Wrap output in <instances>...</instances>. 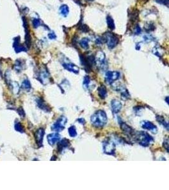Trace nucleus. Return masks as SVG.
<instances>
[{"instance_id":"29","label":"nucleus","mask_w":169,"mask_h":190,"mask_svg":"<svg viewBox=\"0 0 169 190\" xmlns=\"http://www.w3.org/2000/svg\"><path fill=\"white\" fill-rule=\"evenodd\" d=\"M15 129L17 131L19 132V133H24V127L22 126L20 122H16L15 124Z\"/></svg>"},{"instance_id":"31","label":"nucleus","mask_w":169,"mask_h":190,"mask_svg":"<svg viewBox=\"0 0 169 190\" xmlns=\"http://www.w3.org/2000/svg\"><path fill=\"white\" fill-rule=\"evenodd\" d=\"M32 24L35 28H37L41 25V21L37 18H34L32 20Z\"/></svg>"},{"instance_id":"32","label":"nucleus","mask_w":169,"mask_h":190,"mask_svg":"<svg viewBox=\"0 0 169 190\" xmlns=\"http://www.w3.org/2000/svg\"><path fill=\"white\" fill-rule=\"evenodd\" d=\"M155 1L159 4H162V5L167 6L168 5V0H155Z\"/></svg>"},{"instance_id":"12","label":"nucleus","mask_w":169,"mask_h":190,"mask_svg":"<svg viewBox=\"0 0 169 190\" xmlns=\"http://www.w3.org/2000/svg\"><path fill=\"white\" fill-rule=\"evenodd\" d=\"M116 88H114L115 90L120 92L121 95V98L122 100H129L130 98V95L129 93V91L122 85H119L118 86H115Z\"/></svg>"},{"instance_id":"3","label":"nucleus","mask_w":169,"mask_h":190,"mask_svg":"<svg viewBox=\"0 0 169 190\" xmlns=\"http://www.w3.org/2000/svg\"><path fill=\"white\" fill-rule=\"evenodd\" d=\"M67 123V119L66 117L63 115H61L58 119L51 126V129L59 133V132L62 131L64 129L65 125Z\"/></svg>"},{"instance_id":"20","label":"nucleus","mask_w":169,"mask_h":190,"mask_svg":"<svg viewBox=\"0 0 169 190\" xmlns=\"http://www.w3.org/2000/svg\"><path fill=\"white\" fill-rule=\"evenodd\" d=\"M98 94L99 96V98L104 100L106 98V97L107 96V90L106 88L104 86V85H101L98 88Z\"/></svg>"},{"instance_id":"22","label":"nucleus","mask_w":169,"mask_h":190,"mask_svg":"<svg viewBox=\"0 0 169 190\" xmlns=\"http://www.w3.org/2000/svg\"><path fill=\"white\" fill-rule=\"evenodd\" d=\"M156 121H158L160 124L163 125L165 128H166L167 130H168V122L165 121V119H164L163 116H160V115H156Z\"/></svg>"},{"instance_id":"1","label":"nucleus","mask_w":169,"mask_h":190,"mask_svg":"<svg viewBox=\"0 0 169 190\" xmlns=\"http://www.w3.org/2000/svg\"><path fill=\"white\" fill-rule=\"evenodd\" d=\"M108 122L106 114L103 110H98L91 115V122L94 127L103 128Z\"/></svg>"},{"instance_id":"24","label":"nucleus","mask_w":169,"mask_h":190,"mask_svg":"<svg viewBox=\"0 0 169 190\" xmlns=\"http://www.w3.org/2000/svg\"><path fill=\"white\" fill-rule=\"evenodd\" d=\"M22 88L24 89V90L27 91H29L31 90V84H30V81L28 79H25L22 83Z\"/></svg>"},{"instance_id":"33","label":"nucleus","mask_w":169,"mask_h":190,"mask_svg":"<svg viewBox=\"0 0 169 190\" xmlns=\"http://www.w3.org/2000/svg\"><path fill=\"white\" fill-rule=\"evenodd\" d=\"M163 146H164V148L166 149L167 152H168V139H164V141H163Z\"/></svg>"},{"instance_id":"15","label":"nucleus","mask_w":169,"mask_h":190,"mask_svg":"<svg viewBox=\"0 0 169 190\" xmlns=\"http://www.w3.org/2000/svg\"><path fill=\"white\" fill-rule=\"evenodd\" d=\"M57 143V149L60 153H61L63 151H64L66 148H68L70 146V141H69L68 139L66 138H63L61 140H60Z\"/></svg>"},{"instance_id":"17","label":"nucleus","mask_w":169,"mask_h":190,"mask_svg":"<svg viewBox=\"0 0 169 190\" xmlns=\"http://www.w3.org/2000/svg\"><path fill=\"white\" fill-rule=\"evenodd\" d=\"M111 108L113 114H118L122 108V103L117 100H113L111 102Z\"/></svg>"},{"instance_id":"34","label":"nucleus","mask_w":169,"mask_h":190,"mask_svg":"<svg viewBox=\"0 0 169 190\" xmlns=\"http://www.w3.org/2000/svg\"><path fill=\"white\" fill-rule=\"evenodd\" d=\"M17 111H18V113L19 114V115H20L21 116V117H22V118L25 117V112H24V110H23L22 108H19V109Z\"/></svg>"},{"instance_id":"18","label":"nucleus","mask_w":169,"mask_h":190,"mask_svg":"<svg viewBox=\"0 0 169 190\" xmlns=\"http://www.w3.org/2000/svg\"><path fill=\"white\" fill-rule=\"evenodd\" d=\"M83 87L87 91H91L92 89L94 88V84H93V81L91 80L89 76H86L83 79Z\"/></svg>"},{"instance_id":"21","label":"nucleus","mask_w":169,"mask_h":190,"mask_svg":"<svg viewBox=\"0 0 169 190\" xmlns=\"http://www.w3.org/2000/svg\"><path fill=\"white\" fill-rule=\"evenodd\" d=\"M14 47H15V52H16L17 53H19V52H26L27 51L26 48H25L24 46L20 45V43H19V41L17 40V39H15Z\"/></svg>"},{"instance_id":"19","label":"nucleus","mask_w":169,"mask_h":190,"mask_svg":"<svg viewBox=\"0 0 169 190\" xmlns=\"http://www.w3.org/2000/svg\"><path fill=\"white\" fill-rule=\"evenodd\" d=\"M36 103L37 107L41 108L42 110H43L46 112H50L51 111V108L41 98H37L36 100Z\"/></svg>"},{"instance_id":"5","label":"nucleus","mask_w":169,"mask_h":190,"mask_svg":"<svg viewBox=\"0 0 169 190\" xmlns=\"http://www.w3.org/2000/svg\"><path fill=\"white\" fill-rule=\"evenodd\" d=\"M80 61L81 64L84 67L86 72H89L91 71L92 67L94 64H95V59L94 57L92 55L85 57L84 55H80Z\"/></svg>"},{"instance_id":"8","label":"nucleus","mask_w":169,"mask_h":190,"mask_svg":"<svg viewBox=\"0 0 169 190\" xmlns=\"http://www.w3.org/2000/svg\"><path fill=\"white\" fill-rule=\"evenodd\" d=\"M120 72L117 71H108L105 73V82L111 85L115 81H117L120 78Z\"/></svg>"},{"instance_id":"16","label":"nucleus","mask_w":169,"mask_h":190,"mask_svg":"<svg viewBox=\"0 0 169 190\" xmlns=\"http://www.w3.org/2000/svg\"><path fill=\"white\" fill-rule=\"evenodd\" d=\"M62 65L65 69L71 72H73L74 73H78L79 72V68L77 67V66L70 62V61H63L62 63Z\"/></svg>"},{"instance_id":"36","label":"nucleus","mask_w":169,"mask_h":190,"mask_svg":"<svg viewBox=\"0 0 169 190\" xmlns=\"http://www.w3.org/2000/svg\"><path fill=\"white\" fill-rule=\"evenodd\" d=\"M143 39L145 42H150L152 40H153V37L151 36H144L143 37Z\"/></svg>"},{"instance_id":"14","label":"nucleus","mask_w":169,"mask_h":190,"mask_svg":"<svg viewBox=\"0 0 169 190\" xmlns=\"http://www.w3.org/2000/svg\"><path fill=\"white\" fill-rule=\"evenodd\" d=\"M45 134V131L43 128H39V129H37L35 133V139L37 145L39 147L42 146L43 145V138Z\"/></svg>"},{"instance_id":"40","label":"nucleus","mask_w":169,"mask_h":190,"mask_svg":"<svg viewBox=\"0 0 169 190\" xmlns=\"http://www.w3.org/2000/svg\"><path fill=\"white\" fill-rule=\"evenodd\" d=\"M165 100H166V102H167V103H168V96H167V98H165Z\"/></svg>"},{"instance_id":"39","label":"nucleus","mask_w":169,"mask_h":190,"mask_svg":"<svg viewBox=\"0 0 169 190\" xmlns=\"http://www.w3.org/2000/svg\"><path fill=\"white\" fill-rule=\"evenodd\" d=\"M77 121L80 123V124H85V123H86V121H85V120H84V119L82 118H80V119H79L77 120Z\"/></svg>"},{"instance_id":"28","label":"nucleus","mask_w":169,"mask_h":190,"mask_svg":"<svg viewBox=\"0 0 169 190\" xmlns=\"http://www.w3.org/2000/svg\"><path fill=\"white\" fill-rule=\"evenodd\" d=\"M153 53L155 54L157 57H162L163 54V52L162 49H161L159 47H155L153 49Z\"/></svg>"},{"instance_id":"41","label":"nucleus","mask_w":169,"mask_h":190,"mask_svg":"<svg viewBox=\"0 0 169 190\" xmlns=\"http://www.w3.org/2000/svg\"><path fill=\"white\" fill-rule=\"evenodd\" d=\"M89 1H93V0H89Z\"/></svg>"},{"instance_id":"37","label":"nucleus","mask_w":169,"mask_h":190,"mask_svg":"<svg viewBox=\"0 0 169 190\" xmlns=\"http://www.w3.org/2000/svg\"><path fill=\"white\" fill-rule=\"evenodd\" d=\"M80 30H81L82 32H84L89 31V30H89V29H88V28L86 25H81V28H80Z\"/></svg>"},{"instance_id":"25","label":"nucleus","mask_w":169,"mask_h":190,"mask_svg":"<svg viewBox=\"0 0 169 190\" xmlns=\"http://www.w3.org/2000/svg\"><path fill=\"white\" fill-rule=\"evenodd\" d=\"M106 22L108 27L111 30L115 29V23L113 21V19L112 17L110 16V15H108V16L106 17Z\"/></svg>"},{"instance_id":"11","label":"nucleus","mask_w":169,"mask_h":190,"mask_svg":"<svg viewBox=\"0 0 169 190\" xmlns=\"http://www.w3.org/2000/svg\"><path fill=\"white\" fill-rule=\"evenodd\" d=\"M141 126L144 129L151 131L153 133H156L158 131L156 126L150 121H143L141 122Z\"/></svg>"},{"instance_id":"2","label":"nucleus","mask_w":169,"mask_h":190,"mask_svg":"<svg viewBox=\"0 0 169 190\" xmlns=\"http://www.w3.org/2000/svg\"><path fill=\"white\" fill-rule=\"evenodd\" d=\"M132 137L134 141L137 142L139 144L144 147H148L151 143L154 141V139L150 134H149L146 132L139 131L135 132L133 134Z\"/></svg>"},{"instance_id":"6","label":"nucleus","mask_w":169,"mask_h":190,"mask_svg":"<svg viewBox=\"0 0 169 190\" xmlns=\"http://www.w3.org/2000/svg\"><path fill=\"white\" fill-rule=\"evenodd\" d=\"M105 40L106 42L108 48L113 49L118 44V38L115 34L111 32H107L104 35Z\"/></svg>"},{"instance_id":"27","label":"nucleus","mask_w":169,"mask_h":190,"mask_svg":"<svg viewBox=\"0 0 169 190\" xmlns=\"http://www.w3.org/2000/svg\"><path fill=\"white\" fill-rule=\"evenodd\" d=\"M68 131L69 136H70L72 138H75L77 136V135L76 128L74 126H72L69 127L68 129Z\"/></svg>"},{"instance_id":"9","label":"nucleus","mask_w":169,"mask_h":190,"mask_svg":"<svg viewBox=\"0 0 169 190\" xmlns=\"http://www.w3.org/2000/svg\"><path fill=\"white\" fill-rule=\"evenodd\" d=\"M37 79L44 85L47 84L50 82L51 77L46 69L41 70V71L39 72L37 76Z\"/></svg>"},{"instance_id":"35","label":"nucleus","mask_w":169,"mask_h":190,"mask_svg":"<svg viewBox=\"0 0 169 190\" xmlns=\"http://www.w3.org/2000/svg\"><path fill=\"white\" fill-rule=\"evenodd\" d=\"M141 28H140V27H139V25H137V26L136 27L135 29H134V33H135L137 35V34H141Z\"/></svg>"},{"instance_id":"13","label":"nucleus","mask_w":169,"mask_h":190,"mask_svg":"<svg viewBox=\"0 0 169 190\" xmlns=\"http://www.w3.org/2000/svg\"><path fill=\"white\" fill-rule=\"evenodd\" d=\"M61 139L60 135L58 133H53L47 136V140L49 145L51 146H54L56 143L58 142Z\"/></svg>"},{"instance_id":"4","label":"nucleus","mask_w":169,"mask_h":190,"mask_svg":"<svg viewBox=\"0 0 169 190\" xmlns=\"http://www.w3.org/2000/svg\"><path fill=\"white\" fill-rule=\"evenodd\" d=\"M95 64H96L98 67L99 69L105 70L107 67V61L106 60L105 54L102 51H99L96 55L95 58Z\"/></svg>"},{"instance_id":"7","label":"nucleus","mask_w":169,"mask_h":190,"mask_svg":"<svg viewBox=\"0 0 169 190\" xmlns=\"http://www.w3.org/2000/svg\"><path fill=\"white\" fill-rule=\"evenodd\" d=\"M103 152L107 155H115V144L112 141H110L109 139L104 141L103 145Z\"/></svg>"},{"instance_id":"26","label":"nucleus","mask_w":169,"mask_h":190,"mask_svg":"<svg viewBox=\"0 0 169 190\" xmlns=\"http://www.w3.org/2000/svg\"><path fill=\"white\" fill-rule=\"evenodd\" d=\"M89 39L84 37L80 41V45L81 46V47L82 48L87 49L88 48H89Z\"/></svg>"},{"instance_id":"23","label":"nucleus","mask_w":169,"mask_h":190,"mask_svg":"<svg viewBox=\"0 0 169 190\" xmlns=\"http://www.w3.org/2000/svg\"><path fill=\"white\" fill-rule=\"evenodd\" d=\"M60 14L63 17H67V15L69 12V8L68 6L66 5H61L60 8Z\"/></svg>"},{"instance_id":"38","label":"nucleus","mask_w":169,"mask_h":190,"mask_svg":"<svg viewBox=\"0 0 169 190\" xmlns=\"http://www.w3.org/2000/svg\"><path fill=\"white\" fill-rule=\"evenodd\" d=\"M48 37L50 39V40H55V39L56 37V36L54 32H51L48 34Z\"/></svg>"},{"instance_id":"30","label":"nucleus","mask_w":169,"mask_h":190,"mask_svg":"<svg viewBox=\"0 0 169 190\" xmlns=\"http://www.w3.org/2000/svg\"><path fill=\"white\" fill-rule=\"evenodd\" d=\"M68 86H70V84H69L67 80H65L59 85V87L61 89V91H65V88L68 89Z\"/></svg>"},{"instance_id":"10","label":"nucleus","mask_w":169,"mask_h":190,"mask_svg":"<svg viewBox=\"0 0 169 190\" xmlns=\"http://www.w3.org/2000/svg\"><path fill=\"white\" fill-rule=\"evenodd\" d=\"M119 124H120V129L122 131L123 133H124L125 135L127 136L132 137V136L135 132H134V129L131 127L127 125L126 123L122 121H119Z\"/></svg>"}]
</instances>
